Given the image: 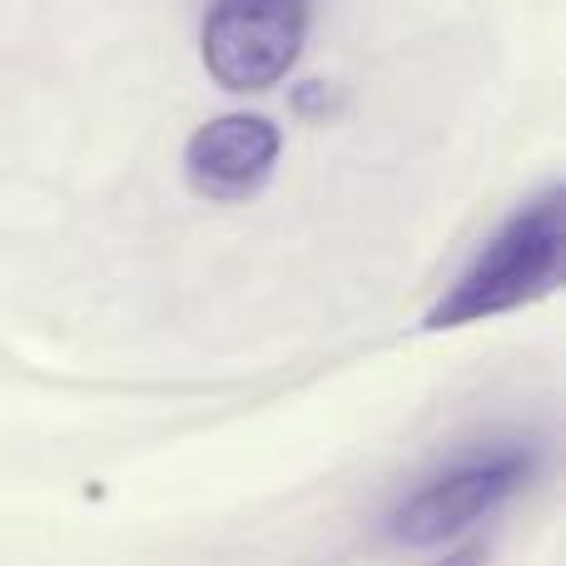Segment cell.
<instances>
[{"label": "cell", "instance_id": "obj_4", "mask_svg": "<svg viewBox=\"0 0 566 566\" xmlns=\"http://www.w3.org/2000/svg\"><path fill=\"white\" fill-rule=\"evenodd\" d=\"M279 129L264 115H224L195 129L185 149V179L195 195L234 205L269 185L279 165Z\"/></svg>", "mask_w": 566, "mask_h": 566}, {"label": "cell", "instance_id": "obj_2", "mask_svg": "<svg viewBox=\"0 0 566 566\" xmlns=\"http://www.w3.org/2000/svg\"><path fill=\"white\" fill-rule=\"evenodd\" d=\"M542 468V452L532 442H502L488 452H468L438 478H428L412 497H402L388 517V537L402 547H438L458 532L488 522L502 512Z\"/></svg>", "mask_w": 566, "mask_h": 566}, {"label": "cell", "instance_id": "obj_1", "mask_svg": "<svg viewBox=\"0 0 566 566\" xmlns=\"http://www.w3.org/2000/svg\"><path fill=\"white\" fill-rule=\"evenodd\" d=\"M562 254H566V195L562 185H547L482 244V254L462 269L458 283L432 303L422 328L432 333L468 328V323H488L547 298L562 283Z\"/></svg>", "mask_w": 566, "mask_h": 566}, {"label": "cell", "instance_id": "obj_5", "mask_svg": "<svg viewBox=\"0 0 566 566\" xmlns=\"http://www.w3.org/2000/svg\"><path fill=\"white\" fill-rule=\"evenodd\" d=\"M432 566H482V547H478V542H472V547L452 552V557H442V562H432Z\"/></svg>", "mask_w": 566, "mask_h": 566}, {"label": "cell", "instance_id": "obj_3", "mask_svg": "<svg viewBox=\"0 0 566 566\" xmlns=\"http://www.w3.org/2000/svg\"><path fill=\"white\" fill-rule=\"evenodd\" d=\"M308 35V0H214L205 65L224 90H269L293 70Z\"/></svg>", "mask_w": 566, "mask_h": 566}]
</instances>
